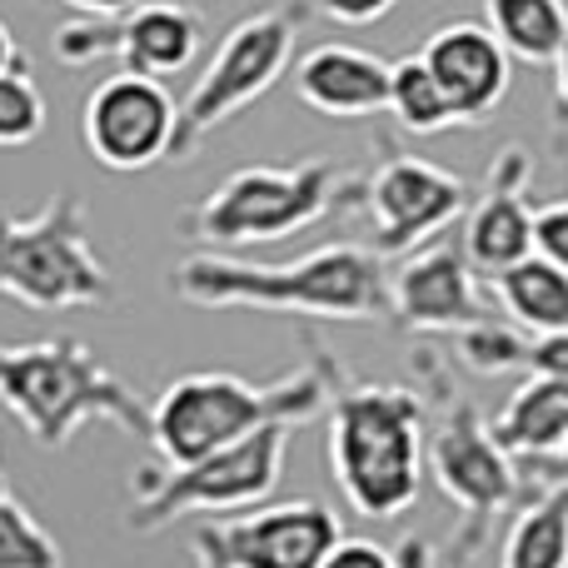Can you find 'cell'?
I'll return each mask as SVG.
<instances>
[{"instance_id":"1","label":"cell","mask_w":568,"mask_h":568,"mask_svg":"<svg viewBox=\"0 0 568 568\" xmlns=\"http://www.w3.org/2000/svg\"><path fill=\"white\" fill-rule=\"evenodd\" d=\"M170 294L195 310H260L329 324L394 320L389 265L379 250L359 240H329L284 265H250V260L205 250L170 270Z\"/></svg>"},{"instance_id":"2","label":"cell","mask_w":568,"mask_h":568,"mask_svg":"<svg viewBox=\"0 0 568 568\" xmlns=\"http://www.w3.org/2000/svg\"><path fill=\"white\" fill-rule=\"evenodd\" d=\"M344 364L324 344H310V359L275 384H250L245 374H180L150 404V449L165 464H195L225 444L270 424H310L329 409Z\"/></svg>"},{"instance_id":"3","label":"cell","mask_w":568,"mask_h":568,"mask_svg":"<svg viewBox=\"0 0 568 568\" xmlns=\"http://www.w3.org/2000/svg\"><path fill=\"white\" fill-rule=\"evenodd\" d=\"M409 359H414V369L424 374V389H429L424 399L439 414L429 444H424V464H429L439 494L454 504V514H459V529H454L444 559L454 568H464L489 549L494 529H499L504 519H514V509H519L529 494H524L519 459L494 439L489 419H484L479 404L464 394L454 364L444 359L434 344H419Z\"/></svg>"},{"instance_id":"4","label":"cell","mask_w":568,"mask_h":568,"mask_svg":"<svg viewBox=\"0 0 568 568\" xmlns=\"http://www.w3.org/2000/svg\"><path fill=\"white\" fill-rule=\"evenodd\" d=\"M329 474L359 519H399L424 489V414L409 384L339 379L329 399Z\"/></svg>"},{"instance_id":"5","label":"cell","mask_w":568,"mask_h":568,"mask_svg":"<svg viewBox=\"0 0 568 568\" xmlns=\"http://www.w3.org/2000/svg\"><path fill=\"white\" fill-rule=\"evenodd\" d=\"M0 404L40 449H65L95 419L150 444V404L70 334L0 344Z\"/></svg>"},{"instance_id":"6","label":"cell","mask_w":568,"mask_h":568,"mask_svg":"<svg viewBox=\"0 0 568 568\" xmlns=\"http://www.w3.org/2000/svg\"><path fill=\"white\" fill-rule=\"evenodd\" d=\"M359 200V175L339 160H290V165H240L205 200L180 215L175 235L205 250H250L275 245L300 230L320 225L339 205Z\"/></svg>"},{"instance_id":"7","label":"cell","mask_w":568,"mask_h":568,"mask_svg":"<svg viewBox=\"0 0 568 568\" xmlns=\"http://www.w3.org/2000/svg\"><path fill=\"white\" fill-rule=\"evenodd\" d=\"M304 16H310V0H280V6L250 10V16H240L225 30V40L210 50L190 95L180 100L175 140H170V160L175 165L180 160H195L200 145L220 125L245 115L250 105H260L280 85L284 70L300 60Z\"/></svg>"},{"instance_id":"8","label":"cell","mask_w":568,"mask_h":568,"mask_svg":"<svg viewBox=\"0 0 568 568\" xmlns=\"http://www.w3.org/2000/svg\"><path fill=\"white\" fill-rule=\"evenodd\" d=\"M0 294L40 314L115 300V280L90 245L85 200L75 190H55L30 215L0 210Z\"/></svg>"},{"instance_id":"9","label":"cell","mask_w":568,"mask_h":568,"mask_svg":"<svg viewBox=\"0 0 568 568\" xmlns=\"http://www.w3.org/2000/svg\"><path fill=\"white\" fill-rule=\"evenodd\" d=\"M294 424H270L195 464H140L130 474V534H160L185 514H235L265 504L284 479Z\"/></svg>"},{"instance_id":"10","label":"cell","mask_w":568,"mask_h":568,"mask_svg":"<svg viewBox=\"0 0 568 568\" xmlns=\"http://www.w3.org/2000/svg\"><path fill=\"white\" fill-rule=\"evenodd\" d=\"M205 45V10L185 6V0H140L125 16H80L50 36L60 65L80 70L95 60H120V70H140V75H180Z\"/></svg>"},{"instance_id":"11","label":"cell","mask_w":568,"mask_h":568,"mask_svg":"<svg viewBox=\"0 0 568 568\" xmlns=\"http://www.w3.org/2000/svg\"><path fill=\"white\" fill-rule=\"evenodd\" d=\"M359 205L369 210V245L384 260H404L469 210V185L429 155L384 150L369 175H359Z\"/></svg>"},{"instance_id":"12","label":"cell","mask_w":568,"mask_h":568,"mask_svg":"<svg viewBox=\"0 0 568 568\" xmlns=\"http://www.w3.org/2000/svg\"><path fill=\"white\" fill-rule=\"evenodd\" d=\"M344 539L339 514L320 499L265 504L235 519H205L190 534L195 568H320Z\"/></svg>"},{"instance_id":"13","label":"cell","mask_w":568,"mask_h":568,"mask_svg":"<svg viewBox=\"0 0 568 568\" xmlns=\"http://www.w3.org/2000/svg\"><path fill=\"white\" fill-rule=\"evenodd\" d=\"M180 100L165 90V80L140 75V70H115L85 95L80 110V135L95 165L115 175H135L160 160H170L175 140Z\"/></svg>"},{"instance_id":"14","label":"cell","mask_w":568,"mask_h":568,"mask_svg":"<svg viewBox=\"0 0 568 568\" xmlns=\"http://www.w3.org/2000/svg\"><path fill=\"white\" fill-rule=\"evenodd\" d=\"M394 324L409 334H459L469 324L489 320L474 265L464 255V240H429L389 275Z\"/></svg>"},{"instance_id":"15","label":"cell","mask_w":568,"mask_h":568,"mask_svg":"<svg viewBox=\"0 0 568 568\" xmlns=\"http://www.w3.org/2000/svg\"><path fill=\"white\" fill-rule=\"evenodd\" d=\"M529 150L504 145L484 175V190L474 195L469 215H464V255L484 275H504L509 265L534 255V215L539 210L529 205Z\"/></svg>"},{"instance_id":"16","label":"cell","mask_w":568,"mask_h":568,"mask_svg":"<svg viewBox=\"0 0 568 568\" xmlns=\"http://www.w3.org/2000/svg\"><path fill=\"white\" fill-rule=\"evenodd\" d=\"M419 55L444 85L449 105L459 110V125H484L509 95L514 55L499 45V36L484 20H449L424 40Z\"/></svg>"},{"instance_id":"17","label":"cell","mask_w":568,"mask_h":568,"mask_svg":"<svg viewBox=\"0 0 568 568\" xmlns=\"http://www.w3.org/2000/svg\"><path fill=\"white\" fill-rule=\"evenodd\" d=\"M394 60L374 55L364 45L320 40L294 60V95L329 120H369L389 110Z\"/></svg>"},{"instance_id":"18","label":"cell","mask_w":568,"mask_h":568,"mask_svg":"<svg viewBox=\"0 0 568 568\" xmlns=\"http://www.w3.org/2000/svg\"><path fill=\"white\" fill-rule=\"evenodd\" d=\"M489 429L514 459H549L568 449V379L529 374L489 419Z\"/></svg>"},{"instance_id":"19","label":"cell","mask_w":568,"mask_h":568,"mask_svg":"<svg viewBox=\"0 0 568 568\" xmlns=\"http://www.w3.org/2000/svg\"><path fill=\"white\" fill-rule=\"evenodd\" d=\"M494 300L524 334L568 329V270L544 255H529L494 275Z\"/></svg>"},{"instance_id":"20","label":"cell","mask_w":568,"mask_h":568,"mask_svg":"<svg viewBox=\"0 0 568 568\" xmlns=\"http://www.w3.org/2000/svg\"><path fill=\"white\" fill-rule=\"evenodd\" d=\"M484 26L519 65H554L568 45V0H484Z\"/></svg>"},{"instance_id":"21","label":"cell","mask_w":568,"mask_h":568,"mask_svg":"<svg viewBox=\"0 0 568 568\" xmlns=\"http://www.w3.org/2000/svg\"><path fill=\"white\" fill-rule=\"evenodd\" d=\"M499 568H568V489H544L514 509Z\"/></svg>"},{"instance_id":"22","label":"cell","mask_w":568,"mask_h":568,"mask_svg":"<svg viewBox=\"0 0 568 568\" xmlns=\"http://www.w3.org/2000/svg\"><path fill=\"white\" fill-rule=\"evenodd\" d=\"M389 115L399 120V130L429 140L444 135V130H459V110L449 105L444 85L434 80V70L424 65V55H404L394 60L389 75Z\"/></svg>"},{"instance_id":"23","label":"cell","mask_w":568,"mask_h":568,"mask_svg":"<svg viewBox=\"0 0 568 568\" xmlns=\"http://www.w3.org/2000/svg\"><path fill=\"white\" fill-rule=\"evenodd\" d=\"M0 568H65L55 534L20 504L6 474H0Z\"/></svg>"},{"instance_id":"24","label":"cell","mask_w":568,"mask_h":568,"mask_svg":"<svg viewBox=\"0 0 568 568\" xmlns=\"http://www.w3.org/2000/svg\"><path fill=\"white\" fill-rule=\"evenodd\" d=\"M45 120H50L45 90H40L36 70L20 60L16 70L0 75V150L36 145L40 130H45Z\"/></svg>"},{"instance_id":"25","label":"cell","mask_w":568,"mask_h":568,"mask_svg":"<svg viewBox=\"0 0 568 568\" xmlns=\"http://www.w3.org/2000/svg\"><path fill=\"white\" fill-rule=\"evenodd\" d=\"M459 339V364L474 374H514V369H529V334L519 324H504V320H479L469 329L454 334Z\"/></svg>"},{"instance_id":"26","label":"cell","mask_w":568,"mask_h":568,"mask_svg":"<svg viewBox=\"0 0 568 568\" xmlns=\"http://www.w3.org/2000/svg\"><path fill=\"white\" fill-rule=\"evenodd\" d=\"M534 255L568 270V200L539 205V215H534Z\"/></svg>"},{"instance_id":"27","label":"cell","mask_w":568,"mask_h":568,"mask_svg":"<svg viewBox=\"0 0 568 568\" xmlns=\"http://www.w3.org/2000/svg\"><path fill=\"white\" fill-rule=\"evenodd\" d=\"M310 6L334 26H374V20L394 16L404 0H310Z\"/></svg>"},{"instance_id":"28","label":"cell","mask_w":568,"mask_h":568,"mask_svg":"<svg viewBox=\"0 0 568 568\" xmlns=\"http://www.w3.org/2000/svg\"><path fill=\"white\" fill-rule=\"evenodd\" d=\"M529 374H554V379H568V329L529 334Z\"/></svg>"},{"instance_id":"29","label":"cell","mask_w":568,"mask_h":568,"mask_svg":"<svg viewBox=\"0 0 568 568\" xmlns=\"http://www.w3.org/2000/svg\"><path fill=\"white\" fill-rule=\"evenodd\" d=\"M320 568H394V549H379L369 539H339Z\"/></svg>"},{"instance_id":"30","label":"cell","mask_w":568,"mask_h":568,"mask_svg":"<svg viewBox=\"0 0 568 568\" xmlns=\"http://www.w3.org/2000/svg\"><path fill=\"white\" fill-rule=\"evenodd\" d=\"M524 474V494H544V489H568V449L549 454V459H519Z\"/></svg>"},{"instance_id":"31","label":"cell","mask_w":568,"mask_h":568,"mask_svg":"<svg viewBox=\"0 0 568 568\" xmlns=\"http://www.w3.org/2000/svg\"><path fill=\"white\" fill-rule=\"evenodd\" d=\"M439 564V549H434L424 534H409V539H399V549H394V568H434Z\"/></svg>"},{"instance_id":"32","label":"cell","mask_w":568,"mask_h":568,"mask_svg":"<svg viewBox=\"0 0 568 568\" xmlns=\"http://www.w3.org/2000/svg\"><path fill=\"white\" fill-rule=\"evenodd\" d=\"M60 6H70L75 16L110 20V16H125V10H130V6H140V0H60Z\"/></svg>"},{"instance_id":"33","label":"cell","mask_w":568,"mask_h":568,"mask_svg":"<svg viewBox=\"0 0 568 568\" xmlns=\"http://www.w3.org/2000/svg\"><path fill=\"white\" fill-rule=\"evenodd\" d=\"M554 95H559V115L568 120V45L559 50V60H554Z\"/></svg>"},{"instance_id":"34","label":"cell","mask_w":568,"mask_h":568,"mask_svg":"<svg viewBox=\"0 0 568 568\" xmlns=\"http://www.w3.org/2000/svg\"><path fill=\"white\" fill-rule=\"evenodd\" d=\"M20 60H26V55H20V45H16V36H10V26L0 20V75H6V70H16Z\"/></svg>"}]
</instances>
